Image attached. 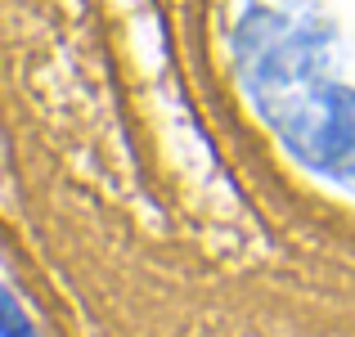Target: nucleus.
I'll use <instances>...</instances> for the list:
<instances>
[{
  "instance_id": "obj_1",
  "label": "nucleus",
  "mask_w": 355,
  "mask_h": 337,
  "mask_svg": "<svg viewBox=\"0 0 355 337\" xmlns=\"http://www.w3.org/2000/svg\"><path fill=\"white\" fill-rule=\"evenodd\" d=\"M234 68L257 112L311 171L355 184V86L333 68L320 18L252 5L234 23Z\"/></svg>"
},
{
  "instance_id": "obj_2",
  "label": "nucleus",
  "mask_w": 355,
  "mask_h": 337,
  "mask_svg": "<svg viewBox=\"0 0 355 337\" xmlns=\"http://www.w3.org/2000/svg\"><path fill=\"white\" fill-rule=\"evenodd\" d=\"M5 337H41L32 329V320L23 315V306H18V293L14 288H5Z\"/></svg>"
}]
</instances>
